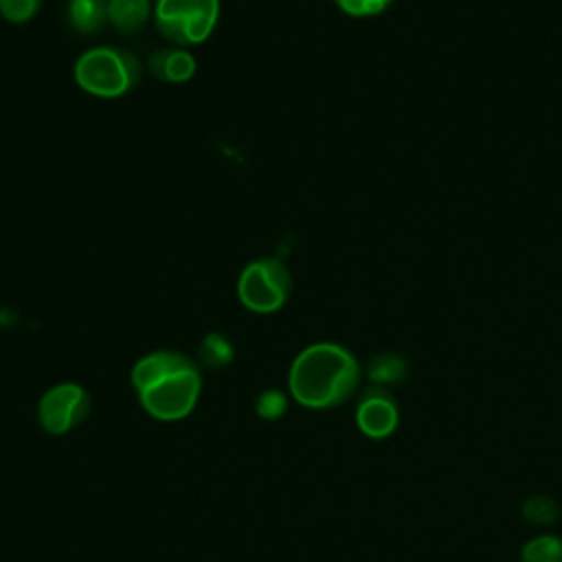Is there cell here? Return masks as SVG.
Listing matches in <instances>:
<instances>
[{
    "instance_id": "6da1fadb",
    "label": "cell",
    "mask_w": 562,
    "mask_h": 562,
    "mask_svg": "<svg viewBox=\"0 0 562 562\" xmlns=\"http://www.w3.org/2000/svg\"><path fill=\"white\" fill-rule=\"evenodd\" d=\"M362 369L356 356L338 342L305 347L290 367V393L307 408H334L345 404L360 386Z\"/></svg>"
},
{
    "instance_id": "7a4b0ae2",
    "label": "cell",
    "mask_w": 562,
    "mask_h": 562,
    "mask_svg": "<svg viewBox=\"0 0 562 562\" xmlns=\"http://www.w3.org/2000/svg\"><path fill=\"white\" fill-rule=\"evenodd\" d=\"M75 83L99 99L125 97L140 79L138 57L119 46H92L72 66Z\"/></svg>"
},
{
    "instance_id": "3957f363",
    "label": "cell",
    "mask_w": 562,
    "mask_h": 562,
    "mask_svg": "<svg viewBox=\"0 0 562 562\" xmlns=\"http://www.w3.org/2000/svg\"><path fill=\"white\" fill-rule=\"evenodd\" d=\"M220 22V0H156L154 24L173 46L206 42Z\"/></svg>"
},
{
    "instance_id": "277c9868",
    "label": "cell",
    "mask_w": 562,
    "mask_h": 562,
    "mask_svg": "<svg viewBox=\"0 0 562 562\" xmlns=\"http://www.w3.org/2000/svg\"><path fill=\"white\" fill-rule=\"evenodd\" d=\"M202 375L200 367L189 358L184 364L160 375L147 389L138 391L143 408L162 422L182 419L189 415L200 397Z\"/></svg>"
},
{
    "instance_id": "5b68a950",
    "label": "cell",
    "mask_w": 562,
    "mask_h": 562,
    "mask_svg": "<svg viewBox=\"0 0 562 562\" xmlns=\"http://www.w3.org/2000/svg\"><path fill=\"white\" fill-rule=\"evenodd\" d=\"M292 292V274L277 257H259L250 261L237 279V296L241 305L255 314H272L281 310Z\"/></svg>"
},
{
    "instance_id": "8992f818",
    "label": "cell",
    "mask_w": 562,
    "mask_h": 562,
    "mask_svg": "<svg viewBox=\"0 0 562 562\" xmlns=\"http://www.w3.org/2000/svg\"><path fill=\"white\" fill-rule=\"evenodd\" d=\"M88 413H90V397L79 384H72V382L48 389L42 395L37 406L42 426L53 435L72 430L88 417Z\"/></svg>"
},
{
    "instance_id": "52a82bcc",
    "label": "cell",
    "mask_w": 562,
    "mask_h": 562,
    "mask_svg": "<svg viewBox=\"0 0 562 562\" xmlns=\"http://www.w3.org/2000/svg\"><path fill=\"white\" fill-rule=\"evenodd\" d=\"M356 424L369 439H386L400 424V408L386 386H369L356 406Z\"/></svg>"
},
{
    "instance_id": "ba28073f",
    "label": "cell",
    "mask_w": 562,
    "mask_h": 562,
    "mask_svg": "<svg viewBox=\"0 0 562 562\" xmlns=\"http://www.w3.org/2000/svg\"><path fill=\"white\" fill-rule=\"evenodd\" d=\"M198 70L195 57L182 46L158 48L149 55V72L165 83H187Z\"/></svg>"
},
{
    "instance_id": "9c48e42d",
    "label": "cell",
    "mask_w": 562,
    "mask_h": 562,
    "mask_svg": "<svg viewBox=\"0 0 562 562\" xmlns=\"http://www.w3.org/2000/svg\"><path fill=\"white\" fill-rule=\"evenodd\" d=\"M154 18L151 0H108V22L121 35H134Z\"/></svg>"
},
{
    "instance_id": "30bf717a",
    "label": "cell",
    "mask_w": 562,
    "mask_h": 562,
    "mask_svg": "<svg viewBox=\"0 0 562 562\" xmlns=\"http://www.w3.org/2000/svg\"><path fill=\"white\" fill-rule=\"evenodd\" d=\"M66 18L75 33L94 35L108 24V0H68Z\"/></svg>"
},
{
    "instance_id": "8fae6325",
    "label": "cell",
    "mask_w": 562,
    "mask_h": 562,
    "mask_svg": "<svg viewBox=\"0 0 562 562\" xmlns=\"http://www.w3.org/2000/svg\"><path fill=\"white\" fill-rule=\"evenodd\" d=\"M367 373H369L371 382L378 386L397 384L406 378L408 362H406V358H402L397 353H378L369 360Z\"/></svg>"
},
{
    "instance_id": "7c38bea8",
    "label": "cell",
    "mask_w": 562,
    "mask_h": 562,
    "mask_svg": "<svg viewBox=\"0 0 562 562\" xmlns=\"http://www.w3.org/2000/svg\"><path fill=\"white\" fill-rule=\"evenodd\" d=\"M518 558L520 562H562V538L540 533L522 544Z\"/></svg>"
},
{
    "instance_id": "4fadbf2b",
    "label": "cell",
    "mask_w": 562,
    "mask_h": 562,
    "mask_svg": "<svg viewBox=\"0 0 562 562\" xmlns=\"http://www.w3.org/2000/svg\"><path fill=\"white\" fill-rule=\"evenodd\" d=\"M233 345L224 334H206L200 342V362L209 369H222L233 360Z\"/></svg>"
},
{
    "instance_id": "5bb4252c",
    "label": "cell",
    "mask_w": 562,
    "mask_h": 562,
    "mask_svg": "<svg viewBox=\"0 0 562 562\" xmlns=\"http://www.w3.org/2000/svg\"><path fill=\"white\" fill-rule=\"evenodd\" d=\"M558 505L551 496H542V494H536V496H529L525 503H522V518L531 525H538V527H547V525H553L558 520Z\"/></svg>"
},
{
    "instance_id": "9a60e30c",
    "label": "cell",
    "mask_w": 562,
    "mask_h": 562,
    "mask_svg": "<svg viewBox=\"0 0 562 562\" xmlns=\"http://www.w3.org/2000/svg\"><path fill=\"white\" fill-rule=\"evenodd\" d=\"M44 0H0V15L11 24H26L31 22Z\"/></svg>"
},
{
    "instance_id": "2e32d148",
    "label": "cell",
    "mask_w": 562,
    "mask_h": 562,
    "mask_svg": "<svg viewBox=\"0 0 562 562\" xmlns=\"http://www.w3.org/2000/svg\"><path fill=\"white\" fill-rule=\"evenodd\" d=\"M288 408V397L281 391H266L257 400V413L263 419H277L285 413Z\"/></svg>"
},
{
    "instance_id": "e0dca14e",
    "label": "cell",
    "mask_w": 562,
    "mask_h": 562,
    "mask_svg": "<svg viewBox=\"0 0 562 562\" xmlns=\"http://www.w3.org/2000/svg\"><path fill=\"white\" fill-rule=\"evenodd\" d=\"M391 0H336V4L353 18H369L378 15L389 7Z\"/></svg>"
}]
</instances>
